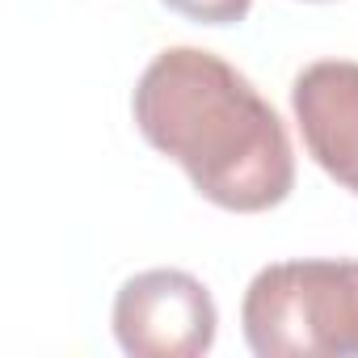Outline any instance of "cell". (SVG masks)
Listing matches in <instances>:
<instances>
[{
    "label": "cell",
    "instance_id": "6da1fadb",
    "mask_svg": "<svg viewBox=\"0 0 358 358\" xmlns=\"http://www.w3.org/2000/svg\"><path fill=\"white\" fill-rule=\"evenodd\" d=\"M131 110L139 135L224 211L257 215L295 190V148L282 118L245 72L211 51H160L143 68Z\"/></svg>",
    "mask_w": 358,
    "mask_h": 358
},
{
    "label": "cell",
    "instance_id": "7a4b0ae2",
    "mask_svg": "<svg viewBox=\"0 0 358 358\" xmlns=\"http://www.w3.org/2000/svg\"><path fill=\"white\" fill-rule=\"evenodd\" d=\"M241 324L257 358H358V262L299 257L257 270Z\"/></svg>",
    "mask_w": 358,
    "mask_h": 358
},
{
    "label": "cell",
    "instance_id": "3957f363",
    "mask_svg": "<svg viewBox=\"0 0 358 358\" xmlns=\"http://www.w3.org/2000/svg\"><path fill=\"white\" fill-rule=\"evenodd\" d=\"M215 299L186 270H143L114 299V337L131 358H199L215 345Z\"/></svg>",
    "mask_w": 358,
    "mask_h": 358
},
{
    "label": "cell",
    "instance_id": "277c9868",
    "mask_svg": "<svg viewBox=\"0 0 358 358\" xmlns=\"http://www.w3.org/2000/svg\"><path fill=\"white\" fill-rule=\"evenodd\" d=\"M291 110L308 156L358 194V64L316 59L291 85Z\"/></svg>",
    "mask_w": 358,
    "mask_h": 358
},
{
    "label": "cell",
    "instance_id": "5b68a950",
    "mask_svg": "<svg viewBox=\"0 0 358 358\" xmlns=\"http://www.w3.org/2000/svg\"><path fill=\"white\" fill-rule=\"evenodd\" d=\"M164 5L203 26H236L253 9V0H164Z\"/></svg>",
    "mask_w": 358,
    "mask_h": 358
}]
</instances>
